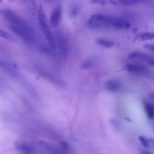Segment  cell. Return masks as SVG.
<instances>
[{"label": "cell", "instance_id": "6da1fadb", "mask_svg": "<svg viewBox=\"0 0 154 154\" xmlns=\"http://www.w3.org/2000/svg\"><path fill=\"white\" fill-rule=\"evenodd\" d=\"M4 15L9 23L10 29L13 32L26 41L29 42L33 40V31L26 22L10 10L5 11Z\"/></svg>", "mask_w": 154, "mask_h": 154}, {"label": "cell", "instance_id": "7a4b0ae2", "mask_svg": "<svg viewBox=\"0 0 154 154\" xmlns=\"http://www.w3.org/2000/svg\"><path fill=\"white\" fill-rule=\"evenodd\" d=\"M38 22L40 29L45 37L48 45L52 49H54L55 47L54 37L49 27L41 5L38 10Z\"/></svg>", "mask_w": 154, "mask_h": 154}, {"label": "cell", "instance_id": "3957f363", "mask_svg": "<svg viewBox=\"0 0 154 154\" xmlns=\"http://www.w3.org/2000/svg\"><path fill=\"white\" fill-rule=\"evenodd\" d=\"M119 19L112 16L97 14L91 16L88 23L90 26L94 28H97L102 26H114L115 23Z\"/></svg>", "mask_w": 154, "mask_h": 154}, {"label": "cell", "instance_id": "277c9868", "mask_svg": "<svg viewBox=\"0 0 154 154\" xmlns=\"http://www.w3.org/2000/svg\"><path fill=\"white\" fill-rule=\"evenodd\" d=\"M62 12L61 7L59 6L55 7L51 14L50 22L53 27H56L59 24L61 17Z\"/></svg>", "mask_w": 154, "mask_h": 154}, {"label": "cell", "instance_id": "5b68a950", "mask_svg": "<svg viewBox=\"0 0 154 154\" xmlns=\"http://www.w3.org/2000/svg\"><path fill=\"white\" fill-rule=\"evenodd\" d=\"M128 58L131 59L136 58L146 61L149 64L154 65V58L152 56L140 52L135 51L130 54Z\"/></svg>", "mask_w": 154, "mask_h": 154}, {"label": "cell", "instance_id": "8992f818", "mask_svg": "<svg viewBox=\"0 0 154 154\" xmlns=\"http://www.w3.org/2000/svg\"><path fill=\"white\" fill-rule=\"evenodd\" d=\"M124 68L126 70L131 72L142 74L147 71L145 67L138 63H128L124 66Z\"/></svg>", "mask_w": 154, "mask_h": 154}, {"label": "cell", "instance_id": "52a82bcc", "mask_svg": "<svg viewBox=\"0 0 154 154\" xmlns=\"http://www.w3.org/2000/svg\"><path fill=\"white\" fill-rule=\"evenodd\" d=\"M144 109L148 118L152 119L154 117V107L153 105L147 101H143Z\"/></svg>", "mask_w": 154, "mask_h": 154}, {"label": "cell", "instance_id": "ba28073f", "mask_svg": "<svg viewBox=\"0 0 154 154\" xmlns=\"http://www.w3.org/2000/svg\"><path fill=\"white\" fill-rule=\"evenodd\" d=\"M105 86L108 90L114 91L118 90L120 85L117 81L112 79L107 81L105 83Z\"/></svg>", "mask_w": 154, "mask_h": 154}, {"label": "cell", "instance_id": "9c48e42d", "mask_svg": "<svg viewBox=\"0 0 154 154\" xmlns=\"http://www.w3.org/2000/svg\"><path fill=\"white\" fill-rule=\"evenodd\" d=\"M114 27L117 29H127L129 28L130 24L128 22L119 19L115 23Z\"/></svg>", "mask_w": 154, "mask_h": 154}, {"label": "cell", "instance_id": "30bf717a", "mask_svg": "<svg viewBox=\"0 0 154 154\" xmlns=\"http://www.w3.org/2000/svg\"><path fill=\"white\" fill-rule=\"evenodd\" d=\"M154 33L149 32H142L138 34L136 37V39L140 41H145L152 39L154 38Z\"/></svg>", "mask_w": 154, "mask_h": 154}, {"label": "cell", "instance_id": "8fae6325", "mask_svg": "<svg viewBox=\"0 0 154 154\" xmlns=\"http://www.w3.org/2000/svg\"><path fill=\"white\" fill-rule=\"evenodd\" d=\"M112 4L116 5H132L138 4L140 1L138 0H122V1H110Z\"/></svg>", "mask_w": 154, "mask_h": 154}, {"label": "cell", "instance_id": "7c38bea8", "mask_svg": "<svg viewBox=\"0 0 154 154\" xmlns=\"http://www.w3.org/2000/svg\"><path fill=\"white\" fill-rule=\"evenodd\" d=\"M96 42L99 45L105 48H110L114 45V42L102 38H98Z\"/></svg>", "mask_w": 154, "mask_h": 154}, {"label": "cell", "instance_id": "4fadbf2b", "mask_svg": "<svg viewBox=\"0 0 154 154\" xmlns=\"http://www.w3.org/2000/svg\"><path fill=\"white\" fill-rule=\"evenodd\" d=\"M0 37L11 41H14L15 38L6 31L0 29Z\"/></svg>", "mask_w": 154, "mask_h": 154}, {"label": "cell", "instance_id": "5bb4252c", "mask_svg": "<svg viewBox=\"0 0 154 154\" xmlns=\"http://www.w3.org/2000/svg\"><path fill=\"white\" fill-rule=\"evenodd\" d=\"M139 139L144 147L146 148L149 147V143L151 141V139H149L147 140L143 136H140L139 137Z\"/></svg>", "mask_w": 154, "mask_h": 154}, {"label": "cell", "instance_id": "9a60e30c", "mask_svg": "<svg viewBox=\"0 0 154 154\" xmlns=\"http://www.w3.org/2000/svg\"><path fill=\"white\" fill-rule=\"evenodd\" d=\"M92 63L90 60H87L84 62L82 65L83 68L86 69L89 68L92 65Z\"/></svg>", "mask_w": 154, "mask_h": 154}, {"label": "cell", "instance_id": "2e32d148", "mask_svg": "<svg viewBox=\"0 0 154 154\" xmlns=\"http://www.w3.org/2000/svg\"><path fill=\"white\" fill-rule=\"evenodd\" d=\"M79 12V8L76 6H74L72 9L71 12V14L72 16H75Z\"/></svg>", "mask_w": 154, "mask_h": 154}, {"label": "cell", "instance_id": "e0dca14e", "mask_svg": "<svg viewBox=\"0 0 154 154\" xmlns=\"http://www.w3.org/2000/svg\"><path fill=\"white\" fill-rule=\"evenodd\" d=\"M144 47L146 49L149 50L154 51V47L153 45L149 44H146L144 45Z\"/></svg>", "mask_w": 154, "mask_h": 154}, {"label": "cell", "instance_id": "ac0fdd59", "mask_svg": "<svg viewBox=\"0 0 154 154\" xmlns=\"http://www.w3.org/2000/svg\"><path fill=\"white\" fill-rule=\"evenodd\" d=\"M91 3H97L101 4H104L105 3L104 1L101 0H91L89 1Z\"/></svg>", "mask_w": 154, "mask_h": 154}, {"label": "cell", "instance_id": "d6986e66", "mask_svg": "<svg viewBox=\"0 0 154 154\" xmlns=\"http://www.w3.org/2000/svg\"><path fill=\"white\" fill-rule=\"evenodd\" d=\"M141 153L142 154H151V153L149 152H146L144 151H141Z\"/></svg>", "mask_w": 154, "mask_h": 154}, {"label": "cell", "instance_id": "ffe728a7", "mask_svg": "<svg viewBox=\"0 0 154 154\" xmlns=\"http://www.w3.org/2000/svg\"><path fill=\"white\" fill-rule=\"evenodd\" d=\"M125 119H126L127 121H128V122H131V120L130 119L128 118H125Z\"/></svg>", "mask_w": 154, "mask_h": 154}, {"label": "cell", "instance_id": "44dd1931", "mask_svg": "<svg viewBox=\"0 0 154 154\" xmlns=\"http://www.w3.org/2000/svg\"><path fill=\"white\" fill-rule=\"evenodd\" d=\"M2 64V62L1 61V60H0V65H1Z\"/></svg>", "mask_w": 154, "mask_h": 154}]
</instances>
